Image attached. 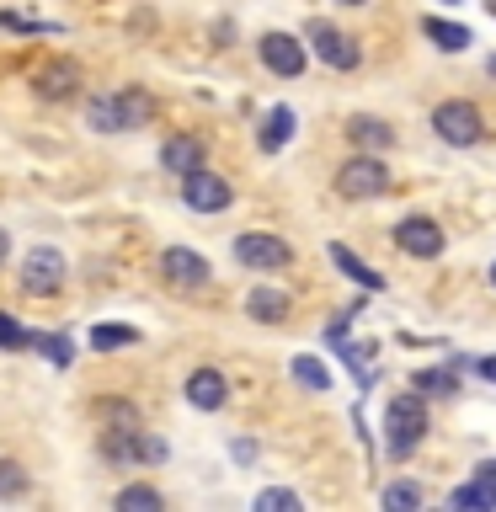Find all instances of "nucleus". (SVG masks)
<instances>
[{
  "mask_svg": "<svg viewBox=\"0 0 496 512\" xmlns=\"http://www.w3.org/2000/svg\"><path fill=\"white\" fill-rule=\"evenodd\" d=\"M422 438H427V406L416 395H395L384 406V448H390V459H411Z\"/></svg>",
  "mask_w": 496,
  "mask_h": 512,
  "instance_id": "f257e3e1",
  "label": "nucleus"
},
{
  "mask_svg": "<svg viewBox=\"0 0 496 512\" xmlns=\"http://www.w3.org/2000/svg\"><path fill=\"white\" fill-rule=\"evenodd\" d=\"M390 187V171H384V160H374V155H352V160H342V171H336V192L342 198H379V192Z\"/></svg>",
  "mask_w": 496,
  "mask_h": 512,
  "instance_id": "f03ea898",
  "label": "nucleus"
},
{
  "mask_svg": "<svg viewBox=\"0 0 496 512\" xmlns=\"http://www.w3.org/2000/svg\"><path fill=\"white\" fill-rule=\"evenodd\" d=\"M432 128H438L443 144L470 150V144L480 139V112H475L470 102H438V112H432Z\"/></svg>",
  "mask_w": 496,
  "mask_h": 512,
  "instance_id": "7ed1b4c3",
  "label": "nucleus"
},
{
  "mask_svg": "<svg viewBox=\"0 0 496 512\" xmlns=\"http://www.w3.org/2000/svg\"><path fill=\"white\" fill-rule=\"evenodd\" d=\"M182 198H187V208H198V214H219V208H230V182H224L219 171H208V166H198V171H187L182 176Z\"/></svg>",
  "mask_w": 496,
  "mask_h": 512,
  "instance_id": "20e7f679",
  "label": "nucleus"
},
{
  "mask_svg": "<svg viewBox=\"0 0 496 512\" xmlns=\"http://www.w3.org/2000/svg\"><path fill=\"white\" fill-rule=\"evenodd\" d=\"M235 256L246 267H256V272H278V267H288V240L283 235H240L235 240Z\"/></svg>",
  "mask_w": 496,
  "mask_h": 512,
  "instance_id": "39448f33",
  "label": "nucleus"
},
{
  "mask_svg": "<svg viewBox=\"0 0 496 512\" xmlns=\"http://www.w3.org/2000/svg\"><path fill=\"white\" fill-rule=\"evenodd\" d=\"M310 43H315V54L331 64V70H352L363 54H358V38H347V32H336L331 22H310Z\"/></svg>",
  "mask_w": 496,
  "mask_h": 512,
  "instance_id": "423d86ee",
  "label": "nucleus"
},
{
  "mask_svg": "<svg viewBox=\"0 0 496 512\" xmlns=\"http://www.w3.org/2000/svg\"><path fill=\"white\" fill-rule=\"evenodd\" d=\"M395 246L406 256H443V230L427 214H411L395 224Z\"/></svg>",
  "mask_w": 496,
  "mask_h": 512,
  "instance_id": "0eeeda50",
  "label": "nucleus"
},
{
  "mask_svg": "<svg viewBox=\"0 0 496 512\" xmlns=\"http://www.w3.org/2000/svg\"><path fill=\"white\" fill-rule=\"evenodd\" d=\"M22 283L32 288V294H54V288L64 283V256L54 246H32L27 262H22Z\"/></svg>",
  "mask_w": 496,
  "mask_h": 512,
  "instance_id": "6e6552de",
  "label": "nucleus"
},
{
  "mask_svg": "<svg viewBox=\"0 0 496 512\" xmlns=\"http://www.w3.org/2000/svg\"><path fill=\"white\" fill-rule=\"evenodd\" d=\"M256 48H262V64L272 75H304V59H310V54H304V43L288 38V32H267Z\"/></svg>",
  "mask_w": 496,
  "mask_h": 512,
  "instance_id": "1a4fd4ad",
  "label": "nucleus"
},
{
  "mask_svg": "<svg viewBox=\"0 0 496 512\" xmlns=\"http://www.w3.org/2000/svg\"><path fill=\"white\" fill-rule=\"evenodd\" d=\"M160 272H166V283H176V288H198V283H208V262L192 246H171L166 256H160Z\"/></svg>",
  "mask_w": 496,
  "mask_h": 512,
  "instance_id": "9d476101",
  "label": "nucleus"
},
{
  "mask_svg": "<svg viewBox=\"0 0 496 512\" xmlns=\"http://www.w3.org/2000/svg\"><path fill=\"white\" fill-rule=\"evenodd\" d=\"M187 400H192L198 411H219L224 400H230V384H224L219 368H198V374L187 379Z\"/></svg>",
  "mask_w": 496,
  "mask_h": 512,
  "instance_id": "9b49d317",
  "label": "nucleus"
},
{
  "mask_svg": "<svg viewBox=\"0 0 496 512\" xmlns=\"http://www.w3.org/2000/svg\"><path fill=\"white\" fill-rule=\"evenodd\" d=\"M160 166H166V171H176V176H187V171H198L203 166V144L198 139H171L166 144V150H160Z\"/></svg>",
  "mask_w": 496,
  "mask_h": 512,
  "instance_id": "f8f14e48",
  "label": "nucleus"
},
{
  "mask_svg": "<svg viewBox=\"0 0 496 512\" xmlns=\"http://www.w3.org/2000/svg\"><path fill=\"white\" fill-rule=\"evenodd\" d=\"M246 315L278 326V320L288 315V294H278V288H251V294H246Z\"/></svg>",
  "mask_w": 496,
  "mask_h": 512,
  "instance_id": "ddd939ff",
  "label": "nucleus"
},
{
  "mask_svg": "<svg viewBox=\"0 0 496 512\" xmlns=\"http://www.w3.org/2000/svg\"><path fill=\"white\" fill-rule=\"evenodd\" d=\"M288 139H294V107H272V112H267V123H262V150H267V155H278Z\"/></svg>",
  "mask_w": 496,
  "mask_h": 512,
  "instance_id": "4468645a",
  "label": "nucleus"
},
{
  "mask_svg": "<svg viewBox=\"0 0 496 512\" xmlns=\"http://www.w3.org/2000/svg\"><path fill=\"white\" fill-rule=\"evenodd\" d=\"M422 32L432 43L443 48V54H459V48H470V27H459V22H443V16H427Z\"/></svg>",
  "mask_w": 496,
  "mask_h": 512,
  "instance_id": "2eb2a0df",
  "label": "nucleus"
},
{
  "mask_svg": "<svg viewBox=\"0 0 496 512\" xmlns=\"http://www.w3.org/2000/svg\"><path fill=\"white\" fill-rule=\"evenodd\" d=\"M331 262L342 267L352 283H363V288H384V278H379V272H374V267H363V262H358V251H347L342 240H336V246H331Z\"/></svg>",
  "mask_w": 496,
  "mask_h": 512,
  "instance_id": "dca6fc26",
  "label": "nucleus"
},
{
  "mask_svg": "<svg viewBox=\"0 0 496 512\" xmlns=\"http://www.w3.org/2000/svg\"><path fill=\"white\" fill-rule=\"evenodd\" d=\"M347 134L358 139L363 150H390V144H395L390 123H379V118H352V128H347Z\"/></svg>",
  "mask_w": 496,
  "mask_h": 512,
  "instance_id": "f3484780",
  "label": "nucleus"
},
{
  "mask_svg": "<svg viewBox=\"0 0 496 512\" xmlns=\"http://www.w3.org/2000/svg\"><path fill=\"white\" fill-rule=\"evenodd\" d=\"M86 118H91V128H102V134H118V128H123L118 96H91V102H86Z\"/></svg>",
  "mask_w": 496,
  "mask_h": 512,
  "instance_id": "a211bd4d",
  "label": "nucleus"
},
{
  "mask_svg": "<svg viewBox=\"0 0 496 512\" xmlns=\"http://www.w3.org/2000/svg\"><path fill=\"white\" fill-rule=\"evenodd\" d=\"M134 342H139L134 326H112V320L107 326H91V347L96 352H118V347H134Z\"/></svg>",
  "mask_w": 496,
  "mask_h": 512,
  "instance_id": "6ab92c4d",
  "label": "nucleus"
},
{
  "mask_svg": "<svg viewBox=\"0 0 496 512\" xmlns=\"http://www.w3.org/2000/svg\"><path fill=\"white\" fill-rule=\"evenodd\" d=\"M288 374H294V379L304 384V390H326V384H331L326 363H320V358H310V352H299V358L288 363Z\"/></svg>",
  "mask_w": 496,
  "mask_h": 512,
  "instance_id": "aec40b11",
  "label": "nucleus"
},
{
  "mask_svg": "<svg viewBox=\"0 0 496 512\" xmlns=\"http://www.w3.org/2000/svg\"><path fill=\"white\" fill-rule=\"evenodd\" d=\"M118 507L123 512H160V507H166V496H160L155 486H123L118 491Z\"/></svg>",
  "mask_w": 496,
  "mask_h": 512,
  "instance_id": "412c9836",
  "label": "nucleus"
},
{
  "mask_svg": "<svg viewBox=\"0 0 496 512\" xmlns=\"http://www.w3.org/2000/svg\"><path fill=\"white\" fill-rule=\"evenodd\" d=\"M75 80H80L75 64H54V70H38V91H43V96H70Z\"/></svg>",
  "mask_w": 496,
  "mask_h": 512,
  "instance_id": "4be33fe9",
  "label": "nucleus"
},
{
  "mask_svg": "<svg viewBox=\"0 0 496 512\" xmlns=\"http://www.w3.org/2000/svg\"><path fill=\"white\" fill-rule=\"evenodd\" d=\"M384 507H390V512L422 507V486H411V480H390V486H384Z\"/></svg>",
  "mask_w": 496,
  "mask_h": 512,
  "instance_id": "5701e85b",
  "label": "nucleus"
},
{
  "mask_svg": "<svg viewBox=\"0 0 496 512\" xmlns=\"http://www.w3.org/2000/svg\"><path fill=\"white\" fill-rule=\"evenodd\" d=\"M118 112H123V128L150 123V96H144V91H123L118 96Z\"/></svg>",
  "mask_w": 496,
  "mask_h": 512,
  "instance_id": "b1692460",
  "label": "nucleus"
},
{
  "mask_svg": "<svg viewBox=\"0 0 496 512\" xmlns=\"http://www.w3.org/2000/svg\"><path fill=\"white\" fill-rule=\"evenodd\" d=\"M299 507H304L299 491H283V486H272V491L256 496V512H299Z\"/></svg>",
  "mask_w": 496,
  "mask_h": 512,
  "instance_id": "393cba45",
  "label": "nucleus"
},
{
  "mask_svg": "<svg viewBox=\"0 0 496 512\" xmlns=\"http://www.w3.org/2000/svg\"><path fill=\"white\" fill-rule=\"evenodd\" d=\"M22 491H27V475H22V464L0 459V496H22Z\"/></svg>",
  "mask_w": 496,
  "mask_h": 512,
  "instance_id": "a878e982",
  "label": "nucleus"
},
{
  "mask_svg": "<svg viewBox=\"0 0 496 512\" xmlns=\"http://www.w3.org/2000/svg\"><path fill=\"white\" fill-rule=\"evenodd\" d=\"M96 411H102V416H112L118 427H134V422H139V406H128V400H102Z\"/></svg>",
  "mask_w": 496,
  "mask_h": 512,
  "instance_id": "bb28decb",
  "label": "nucleus"
},
{
  "mask_svg": "<svg viewBox=\"0 0 496 512\" xmlns=\"http://www.w3.org/2000/svg\"><path fill=\"white\" fill-rule=\"evenodd\" d=\"M22 342H27V331L16 326V320H6V315H0V347H22Z\"/></svg>",
  "mask_w": 496,
  "mask_h": 512,
  "instance_id": "cd10ccee",
  "label": "nucleus"
},
{
  "mask_svg": "<svg viewBox=\"0 0 496 512\" xmlns=\"http://www.w3.org/2000/svg\"><path fill=\"white\" fill-rule=\"evenodd\" d=\"M38 347H48V358H54V363H70V342H64V336H43Z\"/></svg>",
  "mask_w": 496,
  "mask_h": 512,
  "instance_id": "c85d7f7f",
  "label": "nucleus"
},
{
  "mask_svg": "<svg viewBox=\"0 0 496 512\" xmlns=\"http://www.w3.org/2000/svg\"><path fill=\"white\" fill-rule=\"evenodd\" d=\"M416 384H422V390H454V379H448V374H422V379H416Z\"/></svg>",
  "mask_w": 496,
  "mask_h": 512,
  "instance_id": "c756f323",
  "label": "nucleus"
},
{
  "mask_svg": "<svg viewBox=\"0 0 496 512\" xmlns=\"http://www.w3.org/2000/svg\"><path fill=\"white\" fill-rule=\"evenodd\" d=\"M475 374H480V379H491V384H496V358H480V363H475Z\"/></svg>",
  "mask_w": 496,
  "mask_h": 512,
  "instance_id": "7c9ffc66",
  "label": "nucleus"
},
{
  "mask_svg": "<svg viewBox=\"0 0 496 512\" xmlns=\"http://www.w3.org/2000/svg\"><path fill=\"white\" fill-rule=\"evenodd\" d=\"M6 256H11V235L0 230V267H6Z\"/></svg>",
  "mask_w": 496,
  "mask_h": 512,
  "instance_id": "2f4dec72",
  "label": "nucleus"
},
{
  "mask_svg": "<svg viewBox=\"0 0 496 512\" xmlns=\"http://www.w3.org/2000/svg\"><path fill=\"white\" fill-rule=\"evenodd\" d=\"M486 70H491V75H496V59H491V64H486Z\"/></svg>",
  "mask_w": 496,
  "mask_h": 512,
  "instance_id": "473e14b6",
  "label": "nucleus"
},
{
  "mask_svg": "<svg viewBox=\"0 0 496 512\" xmlns=\"http://www.w3.org/2000/svg\"><path fill=\"white\" fill-rule=\"evenodd\" d=\"M347 6H363V0H347Z\"/></svg>",
  "mask_w": 496,
  "mask_h": 512,
  "instance_id": "72a5a7b5",
  "label": "nucleus"
},
{
  "mask_svg": "<svg viewBox=\"0 0 496 512\" xmlns=\"http://www.w3.org/2000/svg\"><path fill=\"white\" fill-rule=\"evenodd\" d=\"M491 283H496V267H491Z\"/></svg>",
  "mask_w": 496,
  "mask_h": 512,
  "instance_id": "f704fd0d",
  "label": "nucleus"
}]
</instances>
